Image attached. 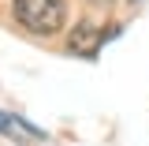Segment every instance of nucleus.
I'll list each match as a JSON object with an SVG mask.
<instances>
[{
	"mask_svg": "<svg viewBox=\"0 0 149 146\" xmlns=\"http://www.w3.org/2000/svg\"><path fill=\"white\" fill-rule=\"evenodd\" d=\"M11 11H15V23L22 30H30L37 37H49L63 26L67 4L63 0H11Z\"/></svg>",
	"mask_w": 149,
	"mask_h": 146,
	"instance_id": "1",
	"label": "nucleus"
},
{
	"mask_svg": "<svg viewBox=\"0 0 149 146\" xmlns=\"http://www.w3.org/2000/svg\"><path fill=\"white\" fill-rule=\"evenodd\" d=\"M108 34H116V30H108ZM108 34H104V30H97L93 23H78V26L71 30V53L93 56V53H97V45H101Z\"/></svg>",
	"mask_w": 149,
	"mask_h": 146,
	"instance_id": "2",
	"label": "nucleus"
},
{
	"mask_svg": "<svg viewBox=\"0 0 149 146\" xmlns=\"http://www.w3.org/2000/svg\"><path fill=\"white\" fill-rule=\"evenodd\" d=\"M0 135H41V131H34L30 124H22V120L8 116V112H0Z\"/></svg>",
	"mask_w": 149,
	"mask_h": 146,
	"instance_id": "3",
	"label": "nucleus"
}]
</instances>
